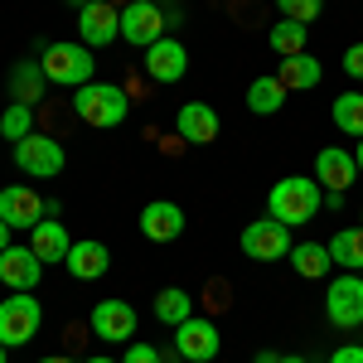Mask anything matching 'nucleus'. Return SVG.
<instances>
[{
    "label": "nucleus",
    "mask_w": 363,
    "mask_h": 363,
    "mask_svg": "<svg viewBox=\"0 0 363 363\" xmlns=\"http://www.w3.org/2000/svg\"><path fill=\"white\" fill-rule=\"evenodd\" d=\"M320 208H325V189H320V179H306V174H286L281 184H272V194H267V213L286 228L310 223Z\"/></svg>",
    "instance_id": "1"
},
{
    "label": "nucleus",
    "mask_w": 363,
    "mask_h": 363,
    "mask_svg": "<svg viewBox=\"0 0 363 363\" xmlns=\"http://www.w3.org/2000/svg\"><path fill=\"white\" fill-rule=\"evenodd\" d=\"M73 112H78V121L92 126V131H112V126H121V121L131 116V97H126V87L97 83V78H92L87 87L73 92Z\"/></svg>",
    "instance_id": "2"
},
{
    "label": "nucleus",
    "mask_w": 363,
    "mask_h": 363,
    "mask_svg": "<svg viewBox=\"0 0 363 363\" xmlns=\"http://www.w3.org/2000/svg\"><path fill=\"white\" fill-rule=\"evenodd\" d=\"M39 68H44V78L54 87H87L92 83V49H87L83 39L78 44H49L44 54H39Z\"/></svg>",
    "instance_id": "3"
},
{
    "label": "nucleus",
    "mask_w": 363,
    "mask_h": 363,
    "mask_svg": "<svg viewBox=\"0 0 363 363\" xmlns=\"http://www.w3.org/2000/svg\"><path fill=\"white\" fill-rule=\"evenodd\" d=\"M39 325H44V306L34 301V291H10L0 301V344L5 349L29 344V339L39 335Z\"/></svg>",
    "instance_id": "4"
},
{
    "label": "nucleus",
    "mask_w": 363,
    "mask_h": 363,
    "mask_svg": "<svg viewBox=\"0 0 363 363\" xmlns=\"http://www.w3.org/2000/svg\"><path fill=\"white\" fill-rule=\"evenodd\" d=\"M325 320L335 330H359L363 325V272H344L325 286Z\"/></svg>",
    "instance_id": "5"
},
{
    "label": "nucleus",
    "mask_w": 363,
    "mask_h": 363,
    "mask_svg": "<svg viewBox=\"0 0 363 363\" xmlns=\"http://www.w3.org/2000/svg\"><path fill=\"white\" fill-rule=\"evenodd\" d=\"M10 155H15V169L29 174V179H54V174H63V165H68L63 145H58L54 136H39V131L29 140H20V145H10Z\"/></svg>",
    "instance_id": "6"
},
{
    "label": "nucleus",
    "mask_w": 363,
    "mask_h": 363,
    "mask_svg": "<svg viewBox=\"0 0 363 363\" xmlns=\"http://www.w3.org/2000/svg\"><path fill=\"white\" fill-rule=\"evenodd\" d=\"M121 39L131 49H150L155 39H165V10L155 0H126L121 5Z\"/></svg>",
    "instance_id": "7"
},
{
    "label": "nucleus",
    "mask_w": 363,
    "mask_h": 363,
    "mask_svg": "<svg viewBox=\"0 0 363 363\" xmlns=\"http://www.w3.org/2000/svg\"><path fill=\"white\" fill-rule=\"evenodd\" d=\"M291 247H296L291 242V228L277 223L272 213L242 228V252H247L252 262H281V257H291Z\"/></svg>",
    "instance_id": "8"
},
{
    "label": "nucleus",
    "mask_w": 363,
    "mask_h": 363,
    "mask_svg": "<svg viewBox=\"0 0 363 363\" xmlns=\"http://www.w3.org/2000/svg\"><path fill=\"white\" fill-rule=\"evenodd\" d=\"M78 34H83L87 49H107L121 39V10H116L112 0H87L83 10H78Z\"/></svg>",
    "instance_id": "9"
},
{
    "label": "nucleus",
    "mask_w": 363,
    "mask_h": 363,
    "mask_svg": "<svg viewBox=\"0 0 363 363\" xmlns=\"http://www.w3.org/2000/svg\"><path fill=\"white\" fill-rule=\"evenodd\" d=\"M174 349L184 354V363H213V359H218V349H223L218 325L203 320V315H189V320L174 330Z\"/></svg>",
    "instance_id": "10"
},
{
    "label": "nucleus",
    "mask_w": 363,
    "mask_h": 363,
    "mask_svg": "<svg viewBox=\"0 0 363 363\" xmlns=\"http://www.w3.org/2000/svg\"><path fill=\"white\" fill-rule=\"evenodd\" d=\"M39 277H44V262H39V252L20 247V242H10V247L0 252V286L5 291H34L39 286Z\"/></svg>",
    "instance_id": "11"
},
{
    "label": "nucleus",
    "mask_w": 363,
    "mask_h": 363,
    "mask_svg": "<svg viewBox=\"0 0 363 363\" xmlns=\"http://www.w3.org/2000/svg\"><path fill=\"white\" fill-rule=\"evenodd\" d=\"M136 310L131 301H97L92 306V335L107 339V344H131L136 339Z\"/></svg>",
    "instance_id": "12"
},
{
    "label": "nucleus",
    "mask_w": 363,
    "mask_h": 363,
    "mask_svg": "<svg viewBox=\"0 0 363 363\" xmlns=\"http://www.w3.org/2000/svg\"><path fill=\"white\" fill-rule=\"evenodd\" d=\"M0 218L15 228V233H29V228L44 218V199L34 194L29 184H5L0 189Z\"/></svg>",
    "instance_id": "13"
},
{
    "label": "nucleus",
    "mask_w": 363,
    "mask_h": 363,
    "mask_svg": "<svg viewBox=\"0 0 363 363\" xmlns=\"http://www.w3.org/2000/svg\"><path fill=\"white\" fill-rule=\"evenodd\" d=\"M184 233V208L169 203V199H150L140 208V238L145 242H174Z\"/></svg>",
    "instance_id": "14"
},
{
    "label": "nucleus",
    "mask_w": 363,
    "mask_h": 363,
    "mask_svg": "<svg viewBox=\"0 0 363 363\" xmlns=\"http://www.w3.org/2000/svg\"><path fill=\"white\" fill-rule=\"evenodd\" d=\"M218 131H223V121L208 102H184L174 112V136L189 140V145H208V140H218Z\"/></svg>",
    "instance_id": "15"
},
{
    "label": "nucleus",
    "mask_w": 363,
    "mask_h": 363,
    "mask_svg": "<svg viewBox=\"0 0 363 363\" xmlns=\"http://www.w3.org/2000/svg\"><path fill=\"white\" fill-rule=\"evenodd\" d=\"M145 73L155 78V83H179L184 73H189V49L179 44V39H155L150 49H145Z\"/></svg>",
    "instance_id": "16"
},
{
    "label": "nucleus",
    "mask_w": 363,
    "mask_h": 363,
    "mask_svg": "<svg viewBox=\"0 0 363 363\" xmlns=\"http://www.w3.org/2000/svg\"><path fill=\"white\" fill-rule=\"evenodd\" d=\"M315 179H320V189H349L354 179H359V160H354V150H344V145H325L320 155H315Z\"/></svg>",
    "instance_id": "17"
},
{
    "label": "nucleus",
    "mask_w": 363,
    "mask_h": 363,
    "mask_svg": "<svg viewBox=\"0 0 363 363\" xmlns=\"http://www.w3.org/2000/svg\"><path fill=\"white\" fill-rule=\"evenodd\" d=\"M68 277H78V281H97V277H107V267H112V252H107V242H97V238H83V242H73L68 247Z\"/></svg>",
    "instance_id": "18"
},
{
    "label": "nucleus",
    "mask_w": 363,
    "mask_h": 363,
    "mask_svg": "<svg viewBox=\"0 0 363 363\" xmlns=\"http://www.w3.org/2000/svg\"><path fill=\"white\" fill-rule=\"evenodd\" d=\"M29 247L39 252V262H68L73 238H68V228L58 223V218H39V223L29 228Z\"/></svg>",
    "instance_id": "19"
},
{
    "label": "nucleus",
    "mask_w": 363,
    "mask_h": 363,
    "mask_svg": "<svg viewBox=\"0 0 363 363\" xmlns=\"http://www.w3.org/2000/svg\"><path fill=\"white\" fill-rule=\"evenodd\" d=\"M277 78H281L286 92H310V87L325 78V63H320L315 54H291V58H281Z\"/></svg>",
    "instance_id": "20"
},
{
    "label": "nucleus",
    "mask_w": 363,
    "mask_h": 363,
    "mask_svg": "<svg viewBox=\"0 0 363 363\" xmlns=\"http://www.w3.org/2000/svg\"><path fill=\"white\" fill-rule=\"evenodd\" d=\"M44 87H49V78H44V68L39 63H15L10 68V102H25V107H39V97H44Z\"/></svg>",
    "instance_id": "21"
},
{
    "label": "nucleus",
    "mask_w": 363,
    "mask_h": 363,
    "mask_svg": "<svg viewBox=\"0 0 363 363\" xmlns=\"http://www.w3.org/2000/svg\"><path fill=\"white\" fill-rule=\"evenodd\" d=\"M286 97H291V92L281 87L277 73H262V78H252V83H247V107L257 116H277L281 107H286Z\"/></svg>",
    "instance_id": "22"
},
{
    "label": "nucleus",
    "mask_w": 363,
    "mask_h": 363,
    "mask_svg": "<svg viewBox=\"0 0 363 363\" xmlns=\"http://www.w3.org/2000/svg\"><path fill=\"white\" fill-rule=\"evenodd\" d=\"M330 262L344 272H363V223L359 228H339L330 238Z\"/></svg>",
    "instance_id": "23"
},
{
    "label": "nucleus",
    "mask_w": 363,
    "mask_h": 363,
    "mask_svg": "<svg viewBox=\"0 0 363 363\" xmlns=\"http://www.w3.org/2000/svg\"><path fill=\"white\" fill-rule=\"evenodd\" d=\"M330 116H335V126L344 131V136L363 140V87L359 92H339L335 107H330Z\"/></svg>",
    "instance_id": "24"
},
{
    "label": "nucleus",
    "mask_w": 363,
    "mask_h": 363,
    "mask_svg": "<svg viewBox=\"0 0 363 363\" xmlns=\"http://www.w3.org/2000/svg\"><path fill=\"white\" fill-rule=\"evenodd\" d=\"M291 267L306 281H320L335 262H330V247H325V242H296V247H291Z\"/></svg>",
    "instance_id": "25"
},
{
    "label": "nucleus",
    "mask_w": 363,
    "mask_h": 363,
    "mask_svg": "<svg viewBox=\"0 0 363 363\" xmlns=\"http://www.w3.org/2000/svg\"><path fill=\"white\" fill-rule=\"evenodd\" d=\"M189 315H194V301H189V291H179V286H165V291L155 296V320H160V325H174V330H179Z\"/></svg>",
    "instance_id": "26"
},
{
    "label": "nucleus",
    "mask_w": 363,
    "mask_h": 363,
    "mask_svg": "<svg viewBox=\"0 0 363 363\" xmlns=\"http://www.w3.org/2000/svg\"><path fill=\"white\" fill-rule=\"evenodd\" d=\"M306 39H310V25H296V20H277V25H272V34H267V44H272L281 58L306 54Z\"/></svg>",
    "instance_id": "27"
},
{
    "label": "nucleus",
    "mask_w": 363,
    "mask_h": 363,
    "mask_svg": "<svg viewBox=\"0 0 363 363\" xmlns=\"http://www.w3.org/2000/svg\"><path fill=\"white\" fill-rule=\"evenodd\" d=\"M0 136L10 140V145L29 140V136H34V107H25V102H10V107L0 112Z\"/></svg>",
    "instance_id": "28"
},
{
    "label": "nucleus",
    "mask_w": 363,
    "mask_h": 363,
    "mask_svg": "<svg viewBox=\"0 0 363 363\" xmlns=\"http://www.w3.org/2000/svg\"><path fill=\"white\" fill-rule=\"evenodd\" d=\"M281 20H296V25H315L325 15V0H277Z\"/></svg>",
    "instance_id": "29"
},
{
    "label": "nucleus",
    "mask_w": 363,
    "mask_h": 363,
    "mask_svg": "<svg viewBox=\"0 0 363 363\" xmlns=\"http://www.w3.org/2000/svg\"><path fill=\"white\" fill-rule=\"evenodd\" d=\"M121 363H165V359H160L155 344H126V359Z\"/></svg>",
    "instance_id": "30"
},
{
    "label": "nucleus",
    "mask_w": 363,
    "mask_h": 363,
    "mask_svg": "<svg viewBox=\"0 0 363 363\" xmlns=\"http://www.w3.org/2000/svg\"><path fill=\"white\" fill-rule=\"evenodd\" d=\"M344 73L363 83V44H349V49H344Z\"/></svg>",
    "instance_id": "31"
},
{
    "label": "nucleus",
    "mask_w": 363,
    "mask_h": 363,
    "mask_svg": "<svg viewBox=\"0 0 363 363\" xmlns=\"http://www.w3.org/2000/svg\"><path fill=\"white\" fill-rule=\"evenodd\" d=\"M330 363H363V344H339L330 354Z\"/></svg>",
    "instance_id": "32"
},
{
    "label": "nucleus",
    "mask_w": 363,
    "mask_h": 363,
    "mask_svg": "<svg viewBox=\"0 0 363 363\" xmlns=\"http://www.w3.org/2000/svg\"><path fill=\"white\" fill-rule=\"evenodd\" d=\"M10 242H15V228H10V223H5V218H0V252L10 247Z\"/></svg>",
    "instance_id": "33"
},
{
    "label": "nucleus",
    "mask_w": 363,
    "mask_h": 363,
    "mask_svg": "<svg viewBox=\"0 0 363 363\" xmlns=\"http://www.w3.org/2000/svg\"><path fill=\"white\" fill-rule=\"evenodd\" d=\"M325 208H344V194L339 189H325Z\"/></svg>",
    "instance_id": "34"
},
{
    "label": "nucleus",
    "mask_w": 363,
    "mask_h": 363,
    "mask_svg": "<svg viewBox=\"0 0 363 363\" xmlns=\"http://www.w3.org/2000/svg\"><path fill=\"white\" fill-rule=\"evenodd\" d=\"M257 363H281V354H272V349H262V354H257Z\"/></svg>",
    "instance_id": "35"
},
{
    "label": "nucleus",
    "mask_w": 363,
    "mask_h": 363,
    "mask_svg": "<svg viewBox=\"0 0 363 363\" xmlns=\"http://www.w3.org/2000/svg\"><path fill=\"white\" fill-rule=\"evenodd\" d=\"M354 160H359V174H363V140L354 145Z\"/></svg>",
    "instance_id": "36"
},
{
    "label": "nucleus",
    "mask_w": 363,
    "mask_h": 363,
    "mask_svg": "<svg viewBox=\"0 0 363 363\" xmlns=\"http://www.w3.org/2000/svg\"><path fill=\"white\" fill-rule=\"evenodd\" d=\"M39 363H73V359H63V354H49V359H39Z\"/></svg>",
    "instance_id": "37"
},
{
    "label": "nucleus",
    "mask_w": 363,
    "mask_h": 363,
    "mask_svg": "<svg viewBox=\"0 0 363 363\" xmlns=\"http://www.w3.org/2000/svg\"><path fill=\"white\" fill-rule=\"evenodd\" d=\"M281 363H306V359L301 354H281Z\"/></svg>",
    "instance_id": "38"
},
{
    "label": "nucleus",
    "mask_w": 363,
    "mask_h": 363,
    "mask_svg": "<svg viewBox=\"0 0 363 363\" xmlns=\"http://www.w3.org/2000/svg\"><path fill=\"white\" fill-rule=\"evenodd\" d=\"M87 363H121V359H107V354H97V359H87Z\"/></svg>",
    "instance_id": "39"
},
{
    "label": "nucleus",
    "mask_w": 363,
    "mask_h": 363,
    "mask_svg": "<svg viewBox=\"0 0 363 363\" xmlns=\"http://www.w3.org/2000/svg\"><path fill=\"white\" fill-rule=\"evenodd\" d=\"M68 5H73V10H83V5H87V0H68Z\"/></svg>",
    "instance_id": "40"
},
{
    "label": "nucleus",
    "mask_w": 363,
    "mask_h": 363,
    "mask_svg": "<svg viewBox=\"0 0 363 363\" xmlns=\"http://www.w3.org/2000/svg\"><path fill=\"white\" fill-rule=\"evenodd\" d=\"M0 363H5V344H0Z\"/></svg>",
    "instance_id": "41"
},
{
    "label": "nucleus",
    "mask_w": 363,
    "mask_h": 363,
    "mask_svg": "<svg viewBox=\"0 0 363 363\" xmlns=\"http://www.w3.org/2000/svg\"><path fill=\"white\" fill-rule=\"evenodd\" d=\"M155 5H174V0H155Z\"/></svg>",
    "instance_id": "42"
},
{
    "label": "nucleus",
    "mask_w": 363,
    "mask_h": 363,
    "mask_svg": "<svg viewBox=\"0 0 363 363\" xmlns=\"http://www.w3.org/2000/svg\"><path fill=\"white\" fill-rule=\"evenodd\" d=\"M359 218H363V213H359Z\"/></svg>",
    "instance_id": "43"
}]
</instances>
